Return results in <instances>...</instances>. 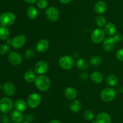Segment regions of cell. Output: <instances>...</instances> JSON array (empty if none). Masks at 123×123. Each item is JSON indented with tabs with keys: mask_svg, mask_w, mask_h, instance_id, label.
Wrapping results in <instances>:
<instances>
[{
	"mask_svg": "<svg viewBox=\"0 0 123 123\" xmlns=\"http://www.w3.org/2000/svg\"><path fill=\"white\" fill-rule=\"evenodd\" d=\"M8 59L9 62L14 66L20 65L22 60L21 55L17 51L10 52L8 54Z\"/></svg>",
	"mask_w": 123,
	"mask_h": 123,
	"instance_id": "11",
	"label": "cell"
},
{
	"mask_svg": "<svg viewBox=\"0 0 123 123\" xmlns=\"http://www.w3.org/2000/svg\"><path fill=\"white\" fill-rule=\"evenodd\" d=\"M24 80L28 83H32L34 82L36 76L34 72L32 71H27L25 72L24 75Z\"/></svg>",
	"mask_w": 123,
	"mask_h": 123,
	"instance_id": "24",
	"label": "cell"
},
{
	"mask_svg": "<svg viewBox=\"0 0 123 123\" xmlns=\"http://www.w3.org/2000/svg\"><path fill=\"white\" fill-rule=\"evenodd\" d=\"M92 123H97V122L96 121V120H94L92 122Z\"/></svg>",
	"mask_w": 123,
	"mask_h": 123,
	"instance_id": "42",
	"label": "cell"
},
{
	"mask_svg": "<svg viewBox=\"0 0 123 123\" xmlns=\"http://www.w3.org/2000/svg\"><path fill=\"white\" fill-rule=\"evenodd\" d=\"M35 54V52L34 51V49H31V48H30V49H26L25 51V57L26 59H31L32 58L34 57Z\"/></svg>",
	"mask_w": 123,
	"mask_h": 123,
	"instance_id": "33",
	"label": "cell"
},
{
	"mask_svg": "<svg viewBox=\"0 0 123 123\" xmlns=\"http://www.w3.org/2000/svg\"><path fill=\"white\" fill-rule=\"evenodd\" d=\"M95 22H96V25L98 27L102 28L103 27L106 25V19L105 17L103 16L102 15H99L96 18L95 20Z\"/></svg>",
	"mask_w": 123,
	"mask_h": 123,
	"instance_id": "28",
	"label": "cell"
},
{
	"mask_svg": "<svg viewBox=\"0 0 123 123\" xmlns=\"http://www.w3.org/2000/svg\"><path fill=\"white\" fill-rule=\"evenodd\" d=\"M105 31L102 28H96L91 33V39L94 43H100L105 39Z\"/></svg>",
	"mask_w": 123,
	"mask_h": 123,
	"instance_id": "6",
	"label": "cell"
},
{
	"mask_svg": "<svg viewBox=\"0 0 123 123\" xmlns=\"http://www.w3.org/2000/svg\"><path fill=\"white\" fill-rule=\"evenodd\" d=\"M25 2L28 4H32L35 3V2H37L38 0H24Z\"/></svg>",
	"mask_w": 123,
	"mask_h": 123,
	"instance_id": "38",
	"label": "cell"
},
{
	"mask_svg": "<svg viewBox=\"0 0 123 123\" xmlns=\"http://www.w3.org/2000/svg\"><path fill=\"white\" fill-rule=\"evenodd\" d=\"M42 98L37 93H32L28 95L27 98V103L29 107L31 108H36L38 107L41 102Z\"/></svg>",
	"mask_w": 123,
	"mask_h": 123,
	"instance_id": "7",
	"label": "cell"
},
{
	"mask_svg": "<svg viewBox=\"0 0 123 123\" xmlns=\"http://www.w3.org/2000/svg\"><path fill=\"white\" fill-rule=\"evenodd\" d=\"M77 95H78V93L74 88L67 87L64 90V95L68 100H74L76 98Z\"/></svg>",
	"mask_w": 123,
	"mask_h": 123,
	"instance_id": "17",
	"label": "cell"
},
{
	"mask_svg": "<svg viewBox=\"0 0 123 123\" xmlns=\"http://www.w3.org/2000/svg\"><path fill=\"white\" fill-rule=\"evenodd\" d=\"M116 41L112 37H109L105 39L103 42V48L105 51L110 52L115 48Z\"/></svg>",
	"mask_w": 123,
	"mask_h": 123,
	"instance_id": "12",
	"label": "cell"
},
{
	"mask_svg": "<svg viewBox=\"0 0 123 123\" xmlns=\"http://www.w3.org/2000/svg\"><path fill=\"white\" fill-rule=\"evenodd\" d=\"M0 24H1V22H0Z\"/></svg>",
	"mask_w": 123,
	"mask_h": 123,
	"instance_id": "45",
	"label": "cell"
},
{
	"mask_svg": "<svg viewBox=\"0 0 123 123\" xmlns=\"http://www.w3.org/2000/svg\"><path fill=\"white\" fill-rule=\"evenodd\" d=\"M2 121H3L4 123H8V121H9L8 116H7V115L3 116H2Z\"/></svg>",
	"mask_w": 123,
	"mask_h": 123,
	"instance_id": "37",
	"label": "cell"
},
{
	"mask_svg": "<svg viewBox=\"0 0 123 123\" xmlns=\"http://www.w3.org/2000/svg\"><path fill=\"white\" fill-rule=\"evenodd\" d=\"M84 117L86 120L92 121L94 118V115L91 110H87L84 112Z\"/></svg>",
	"mask_w": 123,
	"mask_h": 123,
	"instance_id": "30",
	"label": "cell"
},
{
	"mask_svg": "<svg viewBox=\"0 0 123 123\" xmlns=\"http://www.w3.org/2000/svg\"><path fill=\"white\" fill-rule=\"evenodd\" d=\"M100 96L101 99L105 102H111L116 96V92L112 88L108 87L101 91Z\"/></svg>",
	"mask_w": 123,
	"mask_h": 123,
	"instance_id": "4",
	"label": "cell"
},
{
	"mask_svg": "<svg viewBox=\"0 0 123 123\" xmlns=\"http://www.w3.org/2000/svg\"><path fill=\"white\" fill-rule=\"evenodd\" d=\"M1 84H0V89H1Z\"/></svg>",
	"mask_w": 123,
	"mask_h": 123,
	"instance_id": "44",
	"label": "cell"
},
{
	"mask_svg": "<svg viewBox=\"0 0 123 123\" xmlns=\"http://www.w3.org/2000/svg\"><path fill=\"white\" fill-rule=\"evenodd\" d=\"M2 89H3L4 93L8 96H13L16 92L15 86L11 82L5 83L2 87Z\"/></svg>",
	"mask_w": 123,
	"mask_h": 123,
	"instance_id": "13",
	"label": "cell"
},
{
	"mask_svg": "<svg viewBox=\"0 0 123 123\" xmlns=\"http://www.w3.org/2000/svg\"><path fill=\"white\" fill-rule=\"evenodd\" d=\"M90 77H91V81L96 84L101 83L103 81V74L98 71H94L92 72Z\"/></svg>",
	"mask_w": 123,
	"mask_h": 123,
	"instance_id": "20",
	"label": "cell"
},
{
	"mask_svg": "<svg viewBox=\"0 0 123 123\" xmlns=\"http://www.w3.org/2000/svg\"><path fill=\"white\" fill-rule=\"evenodd\" d=\"M12 39H8L7 40V44L8 45H12Z\"/></svg>",
	"mask_w": 123,
	"mask_h": 123,
	"instance_id": "41",
	"label": "cell"
},
{
	"mask_svg": "<svg viewBox=\"0 0 123 123\" xmlns=\"http://www.w3.org/2000/svg\"><path fill=\"white\" fill-rule=\"evenodd\" d=\"M49 48V43L47 40L41 39L37 42L36 45V50L38 53H45Z\"/></svg>",
	"mask_w": 123,
	"mask_h": 123,
	"instance_id": "14",
	"label": "cell"
},
{
	"mask_svg": "<svg viewBox=\"0 0 123 123\" xmlns=\"http://www.w3.org/2000/svg\"><path fill=\"white\" fill-rule=\"evenodd\" d=\"M82 108V104L79 100H73L72 102L70 104V109L74 113H77L79 112L81 110Z\"/></svg>",
	"mask_w": 123,
	"mask_h": 123,
	"instance_id": "23",
	"label": "cell"
},
{
	"mask_svg": "<svg viewBox=\"0 0 123 123\" xmlns=\"http://www.w3.org/2000/svg\"><path fill=\"white\" fill-rule=\"evenodd\" d=\"M97 123H111V117L106 112H100L96 116Z\"/></svg>",
	"mask_w": 123,
	"mask_h": 123,
	"instance_id": "16",
	"label": "cell"
},
{
	"mask_svg": "<svg viewBox=\"0 0 123 123\" xmlns=\"http://www.w3.org/2000/svg\"><path fill=\"white\" fill-rule=\"evenodd\" d=\"M49 123H61V121L58 119H52L49 121Z\"/></svg>",
	"mask_w": 123,
	"mask_h": 123,
	"instance_id": "40",
	"label": "cell"
},
{
	"mask_svg": "<svg viewBox=\"0 0 123 123\" xmlns=\"http://www.w3.org/2000/svg\"><path fill=\"white\" fill-rule=\"evenodd\" d=\"M26 41V39L25 36L23 34L18 35L12 39V46L15 49H20L25 45Z\"/></svg>",
	"mask_w": 123,
	"mask_h": 123,
	"instance_id": "10",
	"label": "cell"
},
{
	"mask_svg": "<svg viewBox=\"0 0 123 123\" xmlns=\"http://www.w3.org/2000/svg\"><path fill=\"white\" fill-rule=\"evenodd\" d=\"M116 57L118 60L123 62V48L118 49L116 53Z\"/></svg>",
	"mask_w": 123,
	"mask_h": 123,
	"instance_id": "34",
	"label": "cell"
},
{
	"mask_svg": "<svg viewBox=\"0 0 123 123\" xmlns=\"http://www.w3.org/2000/svg\"><path fill=\"white\" fill-rule=\"evenodd\" d=\"M80 78H82L83 80H85V79H87L88 78V74L86 72H82L80 75Z\"/></svg>",
	"mask_w": 123,
	"mask_h": 123,
	"instance_id": "36",
	"label": "cell"
},
{
	"mask_svg": "<svg viewBox=\"0 0 123 123\" xmlns=\"http://www.w3.org/2000/svg\"><path fill=\"white\" fill-rule=\"evenodd\" d=\"M10 49V45L8 44H3L0 46V54L5 55L9 52Z\"/></svg>",
	"mask_w": 123,
	"mask_h": 123,
	"instance_id": "31",
	"label": "cell"
},
{
	"mask_svg": "<svg viewBox=\"0 0 123 123\" xmlns=\"http://www.w3.org/2000/svg\"><path fill=\"white\" fill-rule=\"evenodd\" d=\"M106 82L109 86L111 87L115 86L118 84V79L117 77L114 74H110L107 76L106 77Z\"/></svg>",
	"mask_w": 123,
	"mask_h": 123,
	"instance_id": "26",
	"label": "cell"
},
{
	"mask_svg": "<svg viewBox=\"0 0 123 123\" xmlns=\"http://www.w3.org/2000/svg\"><path fill=\"white\" fill-rule=\"evenodd\" d=\"M14 104L12 99L8 97H3L0 99V112L6 114L13 109Z\"/></svg>",
	"mask_w": 123,
	"mask_h": 123,
	"instance_id": "5",
	"label": "cell"
},
{
	"mask_svg": "<svg viewBox=\"0 0 123 123\" xmlns=\"http://www.w3.org/2000/svg\"><path fill=\"white\" fill-rule=\"evenodd\" d=\"M76 65L77 67L81 70H85L88 69L89 66V63L86 60H85L84 59H79L77 60L76 63Z\"/></svg>",
	"mask_w": 123,
	"mask_h": 123,
	"instance_id": "27",
	"label": "cell"
},
{
	"mask_svg": "<svg viewBox=\"0 0 123 123\" xmlns=\"http://www.w3.org/2000/svg\"><path fill=\"white\" fill-rule=\"evenodd\" d=\"M59 65L61 68L65 70H70L74 67L75 61L71 55H64L60 57L58 61Z\"/></svg>",
	"mask_w": 123,
	"mask_h": 123,
	"instance_id": "3",
	"label": "cell"
},
{
	"mask_svg": "<svg viewBox=\"0 0 123 123\" xmlns=\"http://www.w3.org/2000/svg\"><path fill=\"white\" fill-rule=\"evenodd\" d=\"M0 115H1V114H0Z\"/></svg>",
	"mask_w": 123,
	"mask_h": 123,
	"instance_id": "46",
	"label": "cell"
},
{
	"mask_svg": "<svg viewBox=\"0 0 123 123\" xmlns=\"http://www.w3.org/2000/svg\"><path fill=\"white\" fill-rule=\"evenodd\" d=\"M113 37H114V39H115V41H116V42H121V40H122V36H121V34H115Z\"/></svg>",
	"mask_w": 123,
	"mask_h": 123,
	"instance_id": "35",
	"label": "cell"
},
{
	"mask_svg": "<svg viewBox=\"0 0 123 123\" xmlns=\"http://www.w3.org/2000/svg\"><path fill=\"white\" fill-rule=\"evenodd\" d=\"M16 15L11 12H6L0 15L1 25L4 27H10L16 21Z\"/></svg>",
	"mask_w": 123,
	"mask_h": 123,
	"instance_id": "2",
	"label": "cell"
},
{
	"mask_svg": "<svg viewBox=\"0 0 123 123\" xmlns=\"http://www.w3.org/2000/svg\"><path fill=\"white\" fill-rule=\"evenodd\" d=\"M46 16L50 21L54 22L58 19L60 13L58 10L54 7H49L46 10Z\"/></svg>",
	"mask_w": 123,
	"mask_h": 123,
	"instance_id": "8",
	"label": "cell"
},
{
	"mask_svg": "<svg viewBox=\"0 0 123 123\" xmlns=\"http://www.w3.org/2000/svg\"><path fill=\"white\" fill-rule=\"evenodd\" d=\"M29 123V122H28V121H25V122H23V123Z\"/></svg>",
	"mask_w": 123,
	"mask_h": 123,
	"instance_id": "43",
	"label": "cell"
},
{
	"mask_svg": "<svg viewBox=\"0 0 123 123\" xmlns=\"http://www.w3.org/2000/svg\"><path fill=\"white\" fill-rule=\"evenodd\" d=\"M26 14L30 19H35L38 16V10L34 6H29L26 10Z\"/></svg>",
	"mask_w": 123,
	"mask_h": 123,
	"instance_id": "21",
	"label": "cell"
},
{
	"mask_svg": "<svg viewBox=\"0 0 123 123\" xmlns=\"http://www.w3.org/2000/svg\"><path fill=\"white\" fill-rule=\"evenodd\" d=\"M10 116L12 121L14 123H22L24 120V116L22 112L16 110L12 111Z\"/></svg>",
	"mask_w": 123,
	"mask_h": 123,
	"instance_id": "18",
	"label": "cell"
},
{
	"mask_svg": "<svg viewBox=\"0 0 123 123\" xmlns=\"http://www.w3.org/2000/svg\"><path fill=\"white\" fill-rule=\"evenodd\" d=\"M104 30L106 33L108 35H109V36H114V35H115L116 34V26L112 22L107 23L105 26Z\"/></svg>",
	"mask_w": 123,
	"mask_h": 123,
	"instance_id": "22",
	"label": "cell"
},
{
	"mask_svg": "<svg viewBox=\"0 0 123 123\" xmlns=\"http://www.w3.org/2000/svg\"><path fill=\"white\" fill-rule=\"evenodd\" d=\"M49 69V64L45 60H40L36 64L34 71L39 75H44Z\"/></svg>",
	"mask_w": 123,
	"mask_h": 123,
	"instance_id": "9",
	"label": "cell"
},
{
	"mask_svg": "<svg viewBox=\"0 0 123 123\" xmlns=\"http://www.w3.org/2000/svg\"><path fill=\"white\" fill-rule=\"evenodd\" d=\"M28 106V105L27 102L22 99H18L14 102V107L15 109L22 113L26 111Z\"/></svg>",
	"mask_w": 123,
	"mask_h": 123,
	"instance_id": "15",
	"label": "cell"
},
{
	"mask_svg": "<svg viewBox=\"0 0 123 123\" xmlns=\"http://www.w3.org/2000/svg\"><path fill=\"white\" fill-rule=\"evenodd\" d=\"M60 2H61L62 4H68L72 0H59Z\"/></svg>",
	"mask_w": 123,
	"mask_h": 123,
	"instance_id": "39",
	"label": "cell"
},
{
	"mask_svg": "<svg viewBox=\"0 0 123 123\" xmlns=\"http://www.w3.org/2000/svg\"><path fill=\"white\" fill-rule=\"evenodd\" d=\"M10 37V31L6 27L0 26V39L7 40Z\"/></svg>",
	"mask_w": 123,
	"mask_h": 123,
	"instance_id": "25",
	"label": "cell"
},
{
	"mask_svg": "<svg viewBox=\"0 0 123 123\" xmlns=\"http://www.w3.org/2000/svg\"><path fill=\"white\" fill-rule=\"evenodd\" d=\"M107 6L105 2L103 1H99L96 3L94 6V10L97 14H103L106 10Z\"/></svg>",
	"mask_w": 123,
	"mask_h": 123,
	"instance_id": "19",
	"label": "cell"
},
{
	"mask_svg": "<svg viewBox=\"0 0 123 123\" xmlns=\"http://www.w3.org/2000/svg\"><path fill=\"white\" fill-rule=\"evenodd\" d=\"M34 84L38 90L42 92H46L50 88L51 82L50 78L47 75H39L36 77Z\"/></svg>",
	"mask_w": 123,
	"mask_h": 123,
	"instance_id": "1",
	"label": "cell"
},
{
	"mask_svg": "<svg viewBox=\"0 0 123 123\" xmlns=\"http://www.w3.org/2000/svg\"><path fill=\"white\" fill-rule=\"evenodd\" d=\"M102 59L98 55H94L92 56L90 59V63L95 66H98L102 63Z\"/></svg>",
	"mask_w": 123,
	"mask_h": 123,
	"instance_id": "29",
	"label": "cell"
},
{
	"mask_svg": "<svg viewBox=\"0 0 123 123\" xmlns=\"http://www.w3.org/2000/svg\"><path fill=\"white\" fill-rule=\"evenodd\" d=\"M48 6V2L47 0H38L37 2V6L40 9H44Z\"/></svg>",
	"mask_w": 123,
	"mask_h": 123,
	"instance_id": "32",
	"label": "cell"
}]
</instances>
